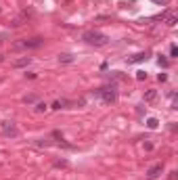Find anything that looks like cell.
Here are the masks:
<instances>
[{"instance_id": "1", "label": "cell", "mask_w": 178, "mask_h": 180, "mask_svg": "<svg viewBox=\"0 0 178 180\" xmlns=\"http://www.w3.org/2000/svg\"><path fill=\"white\" fill-rule=\"evenodd\" d=\"M82 40L86 42V44H90V46H105V44L109 42V38H107L103 32L88 29V32H84V34H82Z\"/></svg>"}, {"instance_id": "2", "label": "cell", "mask_w": 178, "mask_h": 180, "mask_svg": "<svg viewBox=\"0 0 178 180\" xmlns=\"http://www.w3.org/2000/svg\"><path fill=\"white\" fill-rule=\"evenodd\" d=\"M94 94H96V97H101V98H103V103H107V105H111V103H115V101H117L115 86H103V88L94 90Z\"/></svg>"}, {"instance_id": "3", "label": "cell", "mask_w": 178, "mask_h": 180, "mask_svg": "<svg viewBox=\"0 0 178 180\" xmlns=\"http://www.w3.org/2000/svg\"><path fill=\"white\" fill-rule=\"evenodd\" d=\"M42 44H44V40H42V38H29V40L17 42L15 46H17V48H40Z\"/></svg>"}, {"instance_id": "4", "label": "cell", "mask_w": 178, "mask_h": 180, "mask_svg": "<svg viewBox=\"0 0 178 180\" xmlns=\"http://www.w3.org/2000/svg\"><path fill=\"white\" fill-rule=\"evenodd\" d=\"M2 132L7 134V136H19V128L15 126V122H2Z\"/></svg>"}, {"instance_id": "5", "label": "cell", "mask_w": 178, "mask_h": 180, "mask_svg": "<svg viewBox=\"0 0 178 180\" xmlns=\"http://www.w3.org/2000/svg\"><path fill=\"white\" fill-rule=\"evenodd\" d=\"M164 172V163H155V166H151L149 170H147V178L149 180H155L159 178V174Z\"/></svg>"}, {"instance_id": "6", "label": "cell", "mask_w": 178, "mask_h": 180, "mask_svg": "<svg viewBox=\"0 0 178 180\" xmlns=\"http://www.w3.org/2000/svg\"><path fill=\"white\" fill-rule=\"evenodd\" d=\"M29 63H32V57H19V59H15V61L11 63V67L19 69V67H28Z\"/></svg>"}, {"instance_id": "7", "label": "cell", "mask_w": 178, "mask_h": 180, "mask_svg": "<svg viewBox=\"0 0 178 180\" xmlns=\"http://www.w3.org/2000/svg\"><path fill=\"white\" fill-rule=\"evenodd\" d=\"M75 57L69 55V52H63V55H59V63H63V65H69V63H74Z\"/></svg>"}, {"instance_id": "8", "label": "cell", "mask_w": 178, "mask_h": 180, "mask_svg": "<svg viewBox=\"0 0 178 180\" xmlns=\"http://www.w3.org/2000/svg\"><path fill=\"white\" fill-rule=\"evenodd\" d=\"M157 98V90H147L145 92V103H153Z\"/></svg>"}, {"instance_id": "9", "label": "cell", "mask_w": 178, "mask_h": 180, "mask_svg": "<svg viewBox=\"0 0 178 180\" xmlns=\"http://www.w3.org/2000/svg\"><path fill=\"white\" fill-rule=\"evenodd\" d=\"M21 101H23V105H34V103H38V94H25Z\"/></svg>"}, {"instance_id": "10", "label": "cell", "mask_w": 178, "mask_h": 180, "mask_svg": "<svg viewBox=\"0 0 178 180\" xmlns=\"http://www.w3.org/2000/svg\"><path fill=\"white\" fill-rule=\"evenodd\" d=\"M145 59H147V52H138V55L130 57V59H128V63H140V61H145Z\"/></svg>"}, {"instance_id": "11", "label": "cell", "mask_w": 178, "mask_h": 180, "mask_svg": "<svg viewBox=\"0 0 178 180\" xmlns=\"http://www.w3.org/2000/svg\"><path fill=\"white\" fill-rule=\"evenodd\" d=\"M147 128H149V130H157V128H159V122H157L155 118H149V119H147Z\"/></svg>"}, {"instance_id": "12", "label": "cell", "mask_w": 178, "mask_h": 180, "mask_svg": "<svg viewBox=\"0 0 178 180\" xmlns=\"http://www.w3.org/2000/svg\"><path fill=\"white\" fill-rule=\"evenodd\" d=\"M176 23H178V17H174V15H172V17H165V25H168V28H174Z\"/></svg>"}, {"instance_id": "13", "label": "cell", "mask_w": 178, "mask_h": 180, "mask_svg": "<svg viewBox=\"0 0 178 180\" xmlns=\"http://www.w3.org/2000/svg\"><path fill=\"white\" fill-rule=\"evenodd\" d=\"M170 57H172V59H176V57H178V48H176V44H172V46H170Z\"/></svg>"}, {"instance_id": "14", "label": "cell", "mask_w": 178, "mask_h": 180, "mask_svg": "<svg viewBox=\"0 0 178 180\" xmlns=\"http://www.w3.org/2000/svg\"><path fill=\"white\" fill-rule=\"evenodd\" d=\"M157 63L161 65V67H168V65H170V61H168V59H164V57H159V59H157Z\"/></svg>"}, {"instance_id": "15", "label": "cell", "mask_w": 178, "mask_h": 180, "mask_svg": "<svg viewBox=\"0 0 178 180\" xmlns=\"http://www.w3.org/2000/svg\"><path fill=\"white\" fill-rule=\"evenodd\" d=\"M44 109H46V105H44V103H36V111H38V113H42Z\"/></svg>"}, {"instance_id": "16", "label": "cell", "mask_w": 178, "mask_h": 180, "mask_svg": "<svg viewBox=\"0 0 178 180\" xmlns=\"http://www.w3.org/2000/svg\"><path fill=\"white\" fill-rule=\"evenodd\" d=\"M136 80H147V73H145V71H138V73H136Z\"/></svg>"}, {"instance_id": "17", "label": "cell", "mask_w": 178, "mask_h": 180, "mask_svg": "<svg viewBox=\"0 0 178 180\" xmlns=\"http://www.w3.org/2000/svg\"><path fill=\"white\" fill-rule=\"evenodd\" d=\"M57 168H67V161H55Z\"/></svg>"}, {"instance_id": "18", "label": "cell", "mask_w": 178, "mask_h": 180, "mask_svg": "<svg viewBox=\"0 0 178 180\" xmlns=\"http://www.w3.org/2000/svg\"><path fill=\"white\" fill-rule=\"evenodd\" d=\"M157 80H159V82H165V80H168V76H165V73H159Z\"/></svg>"}, {"instance_id": "19", "label": "cell", "mask_w": 178, "mask_h": 180, "mask_svg": "<svg viewBox=\"0 0 178 180\" xmlns=\"http://www.w3.org/2000/svg\"><path fill=\"white\" fill-rule=\"evenodd\" d=\"M153 2H157V4H164V7H165V4H168L170 0H153Z\"/></svg>"}, {"instance_id": "20", "label": "cell", "mask_w": 178, "mask_h": 180, "mask_svg": "<svg viewBox=\"0 0 178 180\" xmlns=\"http://www.w3.org/2000/svg\"><path fill=\"white\" fill-rule=\"evenodd\" d=\"M0 61H2V55H0Z\"/></svg>"}, {"instance_id": "21", "label": "cell", "mask_w": 178, "mask_h": 180, "mask_svg": "<svg viewBox=\"0 0 178 180\" xmlns=\"http://www.w3.org/2000/svg\"><path fill=\"white\" fill-rule=\"evenodd\" d=\"M0 84H2V78H0Z\"/></svg>"}]
</instances>
